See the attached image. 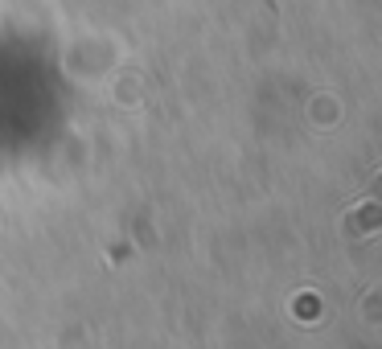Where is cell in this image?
<instances>
[{"label": "cell", "instance_id": "cell-1", "mask_svg": "<svg viewBox=\"0 0 382 349\" xmlns=\"http://www.w3.org/2000/svg\"><path fill=\"white\" fill-rule=\"evenodd\" d=\"M345 230H349V234H379L382 230V210L370 206V202L358 206V210H349V214H345Z\"/></svg>", "mask_w": 382, "mask_h": 349}, {"label": "cell", "instance_id": "cell-2", "mask_svg": "<svg viewBox=\"0 0 382 349\" xmlns=\"http://www.w3.org/2000/svg\"><path fill=\"white\" fill-rule=\"evenodd\" d=\"M296 316H317V300H312V296L296 300Z\"/></svg>", "mask_w": 382, "mask_h": 349}, {"label": "cell", "instance_id": "cell-3", "mask_svg": "<svg viewBox=\"0 0 382 349\" xmlns=\"http://www.w3.org/2000/svg\"><path fill=\"white\" fill-rule=\"evenodd\" d=\"M370 189H374V193H379V197H382V173L374 177V185H370Z\"/></svg>", "mask_w": 382, "mask_h": 349}]
</instances>
